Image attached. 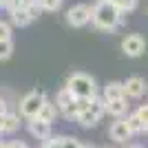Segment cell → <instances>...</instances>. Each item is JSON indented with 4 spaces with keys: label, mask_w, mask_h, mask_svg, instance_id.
I'll return each instance as SVG.
<instances>
[{
    "label": "cell",
    "mask_w": 148,
    "mask_h": 148,
    "mask_svg": "<svg viewBox=\"0 0 148 148\" xmlns=\"http://www.w3.org/2000/svg\"><path fill=\"white\" fill-rule=\"evenodd\" d=\"M91 25L102 33H115L126 27V13L119 11V7L113 0H97L93 2Z\"/></svg>",
    "instance_id": "obj_1"
},
{
    "label": "cell",
    "mask_w": 148,
    "mask_h": 148,
    "mask_svg": "<svg viewBox=\"0 0 148 148\" xmlns=\"http://www.w3.org/2000/svg\"><path fill=\"white\" fill-rule=\"evenodd\" d=\"M64 86L73 93L75 97H97V82H95L93 75L84 73V71H73L66 77Z\"/></svg>",
    "instance_id": "obj_2"
},
{
    "label": "cell",
    "mask_w": 148,
    "mask_h": 148,
    "mask_svg": "<svg viewBox=\"0 0 148 148\" xmlns=\"http://www.w3.org/2000/svg\"><path fill=\"white\" fill-rule=\"evenodd\" d=\"M47 93L44 91H29L25 95V97L20 99V104H18V111L20 115L25 119H33L38 117V113H40V108H42V104L47 102Z\"/></svg>",
    "instance_id": "obj_3"
},
{
    "label": "cell",
    "mask_w": 148,
    "mask_h": 148,
    "mask_svg": "<svg viewBox=\"0 0 148 148\" xmlns=\"http://www.w3.org/2000/svg\"><path fill=\"white\" fill-rule=\"evenodd\" d=\"M104 115H106V102H104V97H93L91 106H88L86 111H82L75 122L80 124L82 128H93V126H97V124H99V119L104 117Z\"/></svg>",
    "instance_id": "obj_4"
},
{
    "label": "cell",
    "mask_w": 148,
    "mask_h": 148,
    "mask_svg": "<svg viewBox=\"0 0 148 148\" xmlns=\"http://www.w3.org/2000/svg\"><path fill=\"white\" fill-rule=\"evenodd\" d=\"M91 16H93V5H84V2H77V5L69 7L64 18H66V25L73 27V29H84V27L91 25Z\"/></svg>",
    "instance_id": "obj_5"
},
{
    "label": "cell",
    "mask_w": 148,
    "mask_h": 148,
    "mask_svg": "<svg viewBox=\"0 0 148 148\" xmlns=\"http://www.w3.org/2000/svg\"><path fill=\"white\" fill-rule=\"evenodd\" d=\"M119 49H122V53L126 58H142L146 53V40L139 33H128V36L122 38Z\"/></svg>",
    "instance_id": "obj_6"
},
{
    "label": "cell",
    "mask_w": 148,
    "mask_h": 148,
    "mask_svg": "<svg viewBox=\"0 0 148 148\" xmlns=\"http://www.w3.org/2000/svg\"><path fill=\"white\" fill-rule=\"evenodd\" d=\"M124 93H126L128 99H139V97H144V93H148V84L139 75H130L128 80L124 82Z\"/></svg>",
    "instance_id": "obj_7"
},
{
    "label": "cell",
    "mask_w": 148,
    "mask_h": 148,
    "mask_svg": "<svg viewBox=\"0 0 148 148\" xmlns=\"http://www.w3.org/2000/svg\"><path fill=\"white\" fill-rule=\"evenodd\" d=\"M108 137H111L115 144H126L133 137V133H130L128 124H126V117H119L115 119V122L108 126Z\"/></svg>",
    "instance_id": "obj_8"
},
{
    "label": "cell",
    "mask_w": 148,
    "mask_h": 148,
    "mask_svg": "<svg viewBox=\"0 0 148 148\" xmlns=\"http://www.w3.org/2000/svg\"><path fill=\"white\" fill-rule=\"evenodd\" d=\"M27 128H29L31 137H36V139H40V142H44V139H49V137H51V124L44 122V119H40V117L29 119Z\"/></svg>",
    "instance_id": "obj_9"
},
{
    "label": "cell",
    "mask_w": 148,
    "mask_h": 148,
    "mask_svg": "<svg viewBox=\"0 0 148 148\" xmlns=\"http://www.w3.org/2000/svg\"><path fill=\"white\" fill-rule=\"evenodd\" d=\"M128 97H119V99H111V102H106V113L111 115V117L119 119V117H126L128 115Z\"/></svg>",
    "instance_id": "obj_10"
},
{
    "label": "cell",
    "mask_w": 148,
    "mask_h": 148,
    "mask_svg": "<svg viewBox=\"0 0 148 148\" xmlns=\"http://www.w3.org/2000/svg\"><path fill=\"white\" fill-rule=\"evenodd\" d=\"M9 22H11L13 27H18V29L29 27L31 22H33V16H31L29 7H27V9H13V11H9Z\"/></svg>",
    "instance_id": "obj_11"
},
{
    "label": "cell",
    "mask_w": 148,
    "mask_h": 148,
    "mask_svg": "<svg viewBox=\"0 0 148 148\" xmlns=\"http://www.w3.org/2000/svg\"><path fill=\"white\" fill-rule=\"evenodd\" d=\"M102 97H104V102L126 97V93H124V82H108V84H104V88H102Z\"/></svg>",
    "instance_id": "obj_12"
},
{
    "label": "cell",
    "mask_w": 148,
    "mask_h": 148,
    "mask_svg": "<svg viewBox=\"0 0 148 148\" xmlns=\"http://www.w3.org/2000/svg\"><path fill=\"white\" fill-rule=\"evenodd\" d=\"M58 115H60V108H58L56 102H51V99H47V102L42 104V108H40V113H38V117L44 119V122H49V124L56 122Z\"/></svg>",
    "instance_id": "obj_13"
},
{
    "label": "cell",
    "mask_w": 148,
    "mask_h": 148,
    "mask_svg": "<svg viewBox=\"0 0 148 148\" xmlns=\"http://www.w3.org/2000/svg\"><path fill=\"white\" fill-rule=\"evenodd\" d=\"M18 128H20V115L7 111L2 115V133H16Z\"/></svg>",
    "instance_id": "obj_14"
},
{
    "label": "cell",
    "mask_w": 148,
    "mask_h": 148,
    "mask_svg": "<svg viewBox=\"0 0 148 148\" xmlns=\"http://www.w3.org/2000/svg\"><path fill=\"white\" fill-rule=\"evenodd\" d=\"M73 99H75V95L69 91L66 86H62L60 91L56 93V99H53V102H56V106L60 108V113H62V108H64V106H69L71 102H73Z\"/></svg>",
    "instance_id": "obj_15"
},
{
    "label": "cell",
    "mask_w": 148,
    "mask_h": 148,
    "mask_svg": "<svg viewBox=\"0 0 148 148\" xmlns=\"http://www.w3.org/2000/svg\"><path fill=\"white\" fill-rule=\"evenodd\" d=\"M126 124H128V128L133 135H139V133H146V126H144V122L139 119V115L137 113H128L126 115Z\"/></svg>",
    "instance_id": "obj_16"
},
{
    "label": "cell",
    "mask_w": 148,
    "mask_h": 148,
    "mask_svg": "<svg viewBox=\"0 0 148 148\" xmlns=\"http://www.w3.org/2000/svg\"><path fill=\"white\" fill-rule=\"evenodd\" d=\"M13 56V42L11 40H0V62L9 60Z\"/></svg>",
    "instance_id": "obj_17"
},
{
    "label": "cell",
    "mask_w": 148,
    "mask_h": 148,
    "mask_svg": "<svg viewBox=\"0 0 148 148\" xmlns=\"http://www.w3.org/2000/svg\"><path fill=\"white\" fill-rule=\"evenodd\" d=\"M115 5L119 7V11L122 13H133L139 5V0H115Z\"/></svg>",
    "instance_id": "obj_18"
},
{
    "label": "cell",
    "mask_w": 148,
    "mask_h": 148,
    "mask_svg": "<svg viewBox=\"0 0 148 148\" xmlns=\"http://www.w3.org/2000/svg\"><path fill=\"white\" fill-rule=\"evenodd\" d=\"M64 0H38V7L42 9V11H58L62 7Z\"/></svg>",
    "instance_id": "obj_19"
},
{
    "label": "cell",
    "mask_w": 148,
    "mask_h": 148,
    "mask_svg": "<svg viewBox=\"0 0 148 148\" xmlns=\"http://www.w3.org/2000/svg\"><path fill=\"white\" fill-rule=\"evenodd\" d=\"M0 40H11V22L0 20Z\"/></svg>",
    "instance_id": "obj_20"
},
{
    "label": "cell",
    "mask_w": 148,
    "mask_h": 148,
    "mask_svg": "<svg viewBox=\"0 0 148 148\" xmlns=\"http://www.w3.org/2000/svg\"><path fill=\"white\" fill-rule=\"evenodd\" d=\"M82 142L77 139V137H66L64 135V139H62V148H80Z\"/></svg>",
    "instance_id": "obj_21"
},
{
    "label": "cell",
    "mask_w": 148,
    "mask_h": 148,
    "mask_svg": "<svg viewBox=\"0 0 148 148\" xmlns=\"http://www.w3.org/2000/svg\"><path fill=\"white\" fill-rule=\"evenodd\" d=\"M135 113L139 115V119H142V122H144V126L148 128V104H142V106H139V108H137Z\"/></svg>",
    "instance_id": "obj_22"
},
{
    "label": "cell",
    "mask_w": 148,
    "mask_h": 148,
    "mask_svg": "<svg viewBox=\"0 0 148 148\" xmlns=\"http://www.w3.org/2000/svg\"><path fill=\"white\" fill-rule=\"evenodd\" d=\"M7 148H29L25 142H9L7 144Z\"/></svg>",
    "instance_id": "obj_23"
},
{
    "label": "cell",
    "mask_w": 148,
    "mask_h": 148,
    "mask_svg": "<svg viewBox=\"0 0 148 148\" xmlns=\"http://www.w3.org/2000/svg\"><path fill=\"white\" fill-rule=\"evenodd\" d=\"M7 111H9V108H7V102H5V99H0V115H5Z\"/></svg>",
    "instance_id": "obj_24"
},
{
    "label": "cell",
    "mask_w": 148,
    "mask_h": 148,
    "mask_svg": "<svg viewBox=\"0 0 148 148\" xmlns=\"http://www.w3.org/2000/svg\"><path fill=\"white\" fill-rule=\"evenodd\" d=\"M126 148H144V146H139V144H130V146H126Z\"/></svg>",
    "instance_id": "obj_25"
},
{
    "label": "cell",
    "mask_w": 148,
    "mask_h": 148,
    "mask_svg": "<svg viewBox=\"0 0 148 148\" xmlns=\"http://www.w3.org/2000/svg\"><path fill=\"white\" fill-rule=\"evenodd\" d=\"M80 148H95V146H91V144H82Z\"/></svg>",
    "instance_id": "obj_26"
},
{
    "label": "cell",
    "mask_w": 148,
    "mask_h": 148,
    "mask_svg": "<svg viewBox=\"0 0 148 148\" xmlns=\"http://www.w3.org/2000/svg\"><path fill=\"white\" fill-rule=\"evenodd\" d=\"M0 148H7V144H2V142H0Z\"/></svg>",
    "instance_id": "obj_27"
},
{
    "label": "cell",
    "mask_w": 148,
    "mask_h": 148,
    "mask_svg": "<svg viewBox=\"0 0 148 148\" xmlns=\"http://www.w3.org/2000/svg\"><path fill=\"white\" fill-rule=\"evenodd\" d=\"M97 148H106V146H97Z\"/></svg>",
    "instance_id": "obj_28"
},
{
    "label": "cell",
    "mask_w": 148,
    "mask_h": 148,
    "mask_svg": "<svg viewBox=\"0 0 148 148\" xmlns=\"http://www.w3.org/2000/svg\"><path fill=\"white\" fill-rule=\"evenodd\" d=\"M146 135H148V128H146Z\"/></svg>",
    "instance_id": "obj_29"
},
{
    "label": "cell",
    "mask_w": 148,
    "mask_h": 148,
    "mask_svg": "<svg viewBox=\"0 0 148 148\" xmlns=\"http://www.w3.org/2000/svg\"><path fill=\"white\" fill-rule=\"evenodd\" d=\"M146 13H148V9H146Z\"/></svg>",
    "instance_id": "obj_30"
}]
</instances>
